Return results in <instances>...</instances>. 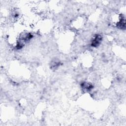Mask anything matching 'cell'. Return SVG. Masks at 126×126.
Returning <instances> with one entry per match:
<instances>
[{
	"mask_svg": "<svg viewBox=\"0 0 126 126\" xmlns=\"http://www.w3.org/2000/svg\"><path fill=\"white\" fill-rule=\"evenodd\" d=\"M101 40H102L101 36L99 34H96L94 36V38L93 39V40L92 41L91 45L93 47H96L99 46Z\"/></svg>",
	"mask_w": 126,
	"mask_h": 126,
	"instance_id": "obj_1",
	"label": "cell"
}]
</instances>
